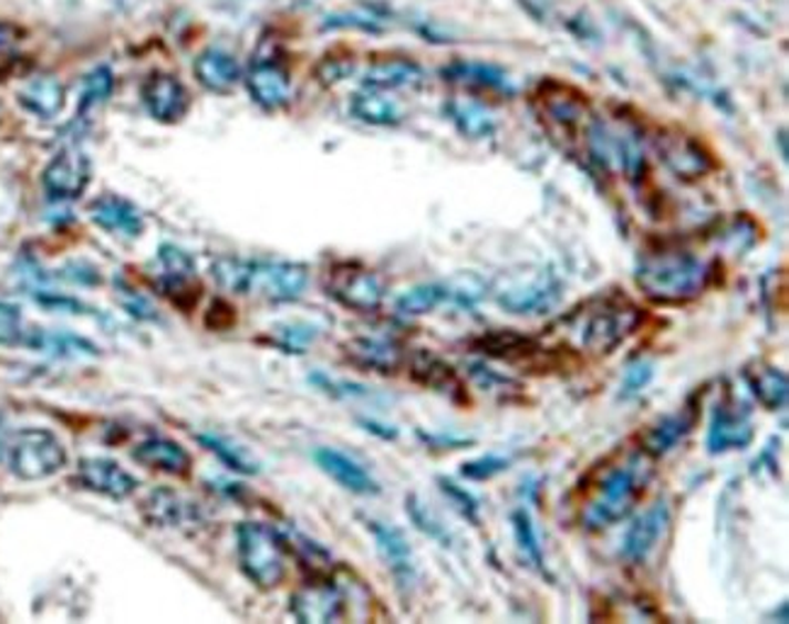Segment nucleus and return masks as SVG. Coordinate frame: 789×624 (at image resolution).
Here are the masks:
<instances>
[{
    "label": "nucleus",
    "instance_id": "nucleus-8",
    "mask_svg": "<svg viewBox=\"0 0 789 624\" xmlns=\"http://www.w3.org/2000/svg\"><path fill=\"white\" fill-rule=\"evenodd\" d=\"M561 299V282L554 272H525L500 287L496 302L516 316H540L552 311Z\"/></svg>",
    "mask_w": 789,
    "mask_h": 624
},
{
    "label": "nucleus",
    "instance_id": "nucleus-36",
    "mask_svg": "<svg viewBox=\"0 0 789 624\" xmlns=\"http://www.w3.org/2000/svg\"><path fill=\"white\" fill-rule=\"evenodd\" d=\"M447 299H453V287L449 284H440V282L416 284L396 299V314L408 319L433 314V311L440 304H445Z\"/></svg>",
    "mask_w": 789,
    "mask_h": 624
},
{
    "label": "nucleus",
    "instance_id": "nucleus-38",
    "mask_svg": "<svg viewBox=\"0 0 789 624\" xmlns=\"http://www.w3.org/2000/svg\"><path fill=\"white\" fill-rule=\"evenodd\" d=\"M325 30H362V32H384L390 28V12L380 6H360L353 10L329 15L323 22Z\"/></svg>",
    "mask_w": 789,
    "mask_h": 624
},
{
    "label": "nucleus",
    "instance_id": "nucleus-11",
    "mask_svg": "<svg viewBox=\"0 0 789 624\" xmlns=\"http://www.w3.org/2000/svg\"><path fill=\"white\" fill-rule=\"evenodd\" d=\"M756 438L754 420H750V410L734 402L731 396L721 398L714 406V414L707 428V453L709 455H726L736 453V449H746Z\"/></svg>",
    "mask_w": 789,
    "mask_h": 624
},
{
    "label": "nucleus",
    "instance_id": "nucleus-31",
    "mask_svg": "<svg viewBox=\"0 0 789 624\" xmlns=\"http://www.w3.org/2000/svg\"><path fill=\"white\" fill-rule=\"evenodd\" d=\"M362 83H365V89H372V91L418 89V85L425 83V71L408 59L380 61V64L370 66Z\"/></svg>",
    "mask_w": 789,
    "mask_h": 624
},
{
    "label": "nucleus",
    "instance_id": "nucleus-50",
    "mask_svg": "<svg viewBox=\"0 0 789 624\" xmlns=\"http://www.w3.org/2000/svg\"><path fill=\"white\" fill-rule=\"evenodd\" d=\"M12 42H15V30H12L10 24L0 22V52H3V49H8Z\"/></svg>",
    "mask_w": 789,
    "mask_h": 624
},
{
    "label": "nucleus",
    "instance_id": "nucleus-45",
    "mask_svg": "<svg viewBox=\"0 0 789 624\" xmlns=\"http://www.w3.org/2000/svg\"><path fill=\"white\" fill-rule=\"evenodd\" d=\"M654 379V365H651L648 360H636L627 367L622 377V386H620V396L624 402H630V398L642 394L646 386Z\"/></svg>",
    "mask_w": 789,
    "mask_h": 624
},
{
    "label": "nucleus",
    "instance_id": "nucleus-22",
    "mask_svg": "<svg viewBox=\"0 0 789 624\" xmlns=\"http://www.w3.org/2000/svg\"><path fill=\"white\" fill-rule=\"evenodd\" d=\"M697 418H699V406L687 402L681 410L658 418L654 426L646 428V433L642 435V449L651 459L668 455L671 449L678 447L687 435L693 433V428L697 426Z\"/></svg>",
    "mask_w": 789,
    "mask_h": 624
},
{
    "label": "nucleus",
    "instance_id": "nucleus-30",
    "mask_svg": "<svg viewBox=\"0 0 789 624\" xmlns=\"http://www.w3.org/2000/svg\"><path fill=\"white\" fill-rule=\"evenodd\" d=\"M471 347L476 353L496 357V360H508V362H518L525 357H532L542 351L540 345H537L534 339L525 333H518L512 329H498V331H488L484 335H479L471 343Z\"/></svg>",
    "mask_w": 789,
    "mask_h": 624
},
{
    "label": "nucleus",
    "instance_id": "nucleus-43",
    "mask_svg": "<svg viewBox=\"0 0 789 624\" xmlns=\"http://www.w3.org/2000/svg\"><path fill=\"white\" fill-rule=\"evenodd\" d=\"M437 483H440V491L445 493L447 501L455 506L457 513L461 518H467L474 528H479L481 526V506H479V501H476V496L469 493L467 489H461V486L455 483L453 479L440 477L437 479Z\"/></svg>",
    "mask_w": 789,
    "mask_h": 624
},
{
    "label": "nucleus",
    "instance_id": "nucleus-24",
    "mask_svg": "<svg viewBox=\"0 0 789 624\" xmlns=\"http://www.w3.org/2000/svg\"><path fill=\"white\" fill-rule=\"evenodd\" d=\"M91 219L97 223L100 229H105L110 233L127 236V239H136V236L144 233V215L136 209L134 202L124 199L120 195H100L93 199L91 207Z\"/></svg>",
    "mask_w": 789,
    "mask_h": 624
},
{
    "label": "nucleus",
    "instance_id": "nucleus-17",
    "mask_svg": "<svg viewBox=\"0 0 789 624\" xmlns=\"http://www.w3.org/2000/svg\"><path fill=\"white\" fill-rule=\"evenodd\" d=\"M76 481L81 483V489L112 498V501L129 498L136 491V486H139V481L127 469L107 457L81 459L76 467Z\"/></svg>",
    "mask_w": 789,
    "mask_h": 624
},
{
    "label": "nucleus",
    "instance_id": "nucleus-37",
    "mask_svg": "<svg viewBox=\"0 0 789 624\" xmlns=\"http://www.w3.org/2000/svg\"><path fill=\"white\" fill-rule=\"evenodd\" d=\"M22 345H30V347H34V351L52 353V355H61V357L100 355V351L91 341L81 339V335H71V333H49V331L24 333Z\"/></svg>",
    "mask_w": 789,
    "mask_h": 624
},
{
    "label": "nucleus",
    "instance_id": "nucleus-46",
    "mask_svg": "<svg viewBox=\"0 0 789 624\" xmlns=\"http://www.w3.org/2000/svg\"><path fill=\"white\" fill-rule=\"evenodd\" d=\"M24 333L20 306L0 302V345H22Z\"/></svg>",
    "mask_w": 789,
    "mask_h": 624
},
{
    "label": "nucleus",
    "instance_id": "nucleus-44",
    "mask_svg": "<svg viewBox=\"0 0 789 624\" xmlns=\"http://www.w3.org/2000/svg\"><path fill=\"white\" fill-rule=\"evenodd\" d=\"M508 467H510V459L500 457V455H484V457L465 461L459 471H461V477L469 481H491L498 477V474H503Z\"/></svg>",
    "mask_w": 789,
    "mask_h": 624
},
{
    "label": "nucleus",
    "instance_id": "nucleus-23",
    "mask_svg": "<svg viewBox=\"0 0 789 624\" xmlns=\"http://www.w3.org/2000/svg\"><path fill=\"white\" fill-rule=\"evenodd\" d=\"M316 465L329 474V477L343 486L345 491L357 493V496H377L382 489L377 479L372 477V474L360 465L357 459H353L350 455L341 453V449L335 447H319L314 453Z\"/></svg>",
    "mask_w": 789,
    "mask_h": 624
},
{
    "label": "nucleus",
    "instance_id": "nucleus-27",
    "mask_svg": "<svg viewBox=\"0 0 789 624\" xmlns=\"http://www.w3.org/2000/svg\"><path fill=\"white\" fill-rule=\"evenodd\" d=\"M750 394L766 410H782L789 398V379L785 370L770 365V362H754L744 372Z\"/></svg>",
    "mask_w": 789,
    "mask_h": 624
},
{
    "label": "nucleus",
    "instance_id": "nucleus-41",
    "mask_svg": "<svg viewBox=\"0 0 789 624\" xmlns=\"http://www.w3.org/2000/svg\"><path fill=\"white\" fill-rule=\"evenodd\" d=\"M197 440L199 445H205L211 455H217L221 465H227L229 469L238 471V474H258L260 467H258V461L250 457L243 447H238L236 443L227 440V438H221V435H197Z\"/></svg>",
    "mask_w": 789,
    "mask_h": 624
},
{
    "label": "nucleus",
    "instance_id": "nucleus-16",
    "mask_svg": "<svg viewBox=\"0 0 789 624\" xmlns=\"http://www.w3.org/2000/svg\"><path fill=\"white\" fill-rule=\"evenodd\" d=\"M658 154L673 176L685 183L705 178L714 168V160L705 152L703 144L683 132H663L658 136Z\"/></svg>",
    "mask_w": 789,
    "mask_h": 624
},
{
    "label": "nucleus",
    "instance_id": "nucleus-47",
    "mask_svg": "<svg viewBox=\"0 0 789 624\" xmlns=\"http://www.w3.org/2000/svg\"><path fill=\"white\" fill-rule=\"evenodd\" d=\"M314 339H316V331L311 326H284L280 331L278 345L284 347V351H290V353H302L304 347Z\"/></svg>",
    "mask_w": 789,
    "mask_h": 624
},
{
    "label": "nucleus",
    "instance_id": "nucleus-34",
    "mask_svg": "<svg viewBox=\"0 0 789 624\" xmlns=\"http://www.w3.org/2000/svg\"><path fill=\"white\" fill-rule=\"evenodd\" d=\"M20 105L40 119H54L66 103V91L54 76H42L30 81L18 95Z\"/></svg>",
    "mask_w": 789,
    "mask_h": 624
},
{
    "label": "nucleus",
    "instance_id": "nucleus-21",
    "mask_svg": "<svg viewBox=\"0 0 789 624\" xmlns=\"http://www.w3.org/2000/svg\"><path fill=\"white\" fill-rule=\"evenodd\" d=\"M144 105L146 112L160 124L180 122L190 110V95L180 79L170 73H156L144 85Z\"/></svg>",
    "mask_w": 789,
    "mask_h": 624
},
{
    "label": "nucleus",
    "instance_id": "nucleus-9",
    "mask_svg": "<svg viewBox=\"0 0 789 624\" xmlns=\"http://www.w3.org/2000/svg\"><path fill=\"white\" fill-rule=\"evenodd\" d=\"M534 110L547 127L561 136H573L583 127L585 117L591 115L585 95L557 81L540 83L534 93Z\"/></svg>",
    "mask_w": 789,
    "mask_h": 624
},
{
    "label": "nucleus",
    "instance_id": "nucleus-2",
    "mask_svg": "<svg viewBox=\"0 0 789 624\" xmlns=\"http://www.w3.org/2000/svg\"><path fill=\"white\" fill-rule=\"evenodd\" d=\"M561 323L573 331V343L579 345V351L605 357L642 329L644 311L624 294H600Z\"/></svg>",
    "mask_w": 789,
    "mask_h": 624
},
{
    "label": "nucleus",
    "instance_id": "nucleus-14",
    "mask_svg": "<svg viewBox=\"0 0 789 624\" xmlns=\"http://www.w3.org/2000/svg\"><path fill=\"white\" fill-rule=\"evenodd\" d=\"M91 158L79 152V148H66V152H61L49 160L42 176V185L49 197L66 202V199H79L87 190V185H91Z\"/></svg>",
    "mask_w": 789,
    "mask_h": 624
},
{
    "label": "nucleus",
    "instance_id": "nucleus-39",
    "mask_svg": "<svg viewBox=\"0 0 789 624\" xmlns=\"http://www.w3.org/2000/svg\"><path fill=\"white\" fill-rule=\"evenodd\" d=\"M406 513H408L413 526H416L425 537H430L433 542H437L440 547H453L455 544V537H453V532L447 530L443 518L437 516L435 510L428 503H425L418 493H408L406 496Z\"/></svg>",
    "mask_w": 789,
    "mask_h": 624
},
{
    "label": "nucleus",
    "instance_id": "nucleus-10",
    "mask_svg": "<svg viewBox=\"0 0 789 624\" xmlns=\"http://www.w3.org/2000/svg\"><path fill=\"white\" fill-rule=\"evenodd\" d=\"M329 297L338 304L357 311V314H374L384 304V284L377 274L357 268V266H341L333 268L325 282Z\"/></svg>",
    "mask_w": 789,
    "mask_h": 624
},
{
    "label": "nucleus",
    "instance_id": "nucleus-35",
    "mask_svg": "<svg viewBox=\"0 0 789 624\" xmlns=\"http://www.w3.org/2000/svg\"><path fill=\"white\" fill-rule=\"evenodd\" d=\"M350 112L360 122L372 124V127H394L404 119V112L394 103L392 97H386L384 91L365 89L350 100Z\"/></svg>",
    "mask_w": 789,
    "mask_h": 624
},
{
    "label": "nucleus",
    "instance_id": "nucleus-19",
    "mask_svg": "<svg viewBox=\"0 0 789 624\" xmlns=\"http://www.w3.org/2000/svg\"><path fill=\"white\" fill-rule=\"evenodd\" d=\"M343 357L362 372L396 374L406 362V353L392 339H374V335H357L341 345Z\"/></svg>",
    "mask_w": 789,
    "mask_h": 624
},
{
    "label": "nucleus",
    "instance_id": "nucleus-33",
    "mask_svg": "<svg viewBox=\"0 0 789 624\" xmlns=\"http://www.w3.org/2000/svg\"><path fill=\"white\" fill-rule=\"evenodd\" d=\"M447 117L469 139H488L496 132V117L474 97H453L445 105Z\"/></svg>",
    "mask_w": 789,
    "mask_h": 624
},
{
    "label": "nucleus",
    "instance_id": "nucleus-12",
    "mask_svg": "<svg viewBox=\"0 0 789 624\" xmlns=\"http://www.w3.org/2000/svg\"><path fill=\"white\" fill-rule=\"evenodd\" d=\"M290 610L297 622L325 624L345 615V593L331 579L316 576L292 593Z\"/></svg>",
    "mask_w": 789,
    "mask_h": 624
},
{
    "label": "nucleus",
    "instance_id": "nucleus-25",
    "mask_svg": "<svg viewBox=\"0 0 789 624\" xmlns=\"http://www.w3.org/2000/svg\"><path fill=\"white\" fill-rule=\"evenodd\" d=\"M195 79L209 93L227 95L241 81V64L227 49L211 46L195 59Z\"/></svg>",
    "mask_w": 789,
    "mask_h": 624
},
{
    "label": "nucleus",
    "instance_id": "nucleus-18",
    "mask_svg": "<svg viewBox=\"0 0 789 624\" xmlns=\"http://www.w3.org/2000/svg\"><path fill=\"white\" fill-rule=\"evenodd\" d=\"M158 284L160 290L170 294L175 304L193 306L187 294L199 299V284H197V266L190 253H185L178 246H160L158 248Z\"/></svg>",
    "mask_w": 789,
    "mask_h": 624
},
{
    "label": "nucleus",
    "instance_id": "nucleus-3",
    "mask_svg": "<svg viewBox=\"0 0 789 624\" xmlns=\"http://www.w3.org/2000/svg\"><path fill=\"white\" fill-rule=\"evenodd\" d=\"M636 287L648 302L661 306H681L707 290L712 268L703 258L687 251L646 253L634 272Z\"/></svg>",
    "mask_w": 789,
    "mask_h": 624
},
{
    "label": "nucleus",
    "instance_id": "nucleus-20",
    "mask_svg": "<svg viewBox=\"0 0 789 624\" xmlns=\"http://www.w3.org/2000/svg\"><path fill=\"white\" fill-rule=\"evenodd\" d=\"M246 85L253 103L262 110H282L292 100L290 73L272 59L253 61V66H250L246 76Z\"/></svg>",
    "mask_w": 789,
    "mask_h": 624
},
{
    "label": "nucleus",
    "instance_id": "nucleus-42",
    "mask_svg": "<svg viewBox=\"0 0 789 624\" xmlns=\"http://www.w3.org/2000/svg\"><path fill=\"white\" fill-rule=\"evenodd\" d=\"M112 91H115V73H112V69H107V66L93 69L83 81L81 103H79L81 115H85V112H93L100 105H105Z\"/></svg>",
    "mask_w": 789,
    "mask_h": 624
},
{
    "label": "nucleus",
    "instance_id": "nucleus-4",
    "mask_svg": "<svg viewBox=\"0 0 789 624\" xmlns=\"http://www.w3.org/2000/svg\"><path fill=\"white\" fill-rule=\"evenodd\" d=\"M651 477H654V467H651V457L644 449L608 467V471L598 481L591 503L581 513L583 528L598 532L617 526L642 501Z\"/></svg>",
    "mask_w": 789,
    "mask_h": 624
},
{
    "label": "nucleus",
    "instance_id": "nucleus-49",
    "mask_svg": "<svg viewBox=\"0 0 789 624\" xmlns=\"http://www.w3.org/2000/svg\"><path fill=\"white\" fill-rule=\"evenodd\" d=\"M124 306H127L129 314H134L136 319H156V309L136 292H124Z\"/></svg>",
    "mask_w": 789,
    "mask_h": 624
},
{
    "label": "nucleus",
    "instance_id": "nucleus-51",
    "mask_svg": "<svg viewBox=\"0 0 789 624\" xmlns=\"http://www.w3.org/2000/svg\"><path fill=\"white\" fill-rule=\"evenodd\" d=\"M365 426H367V430L382 435V438H386V440H390V438H396V430H384L386 426H380V423H374V420H365Z\"/></svg>",
    "mask_w": 789,
    "mask_h": 624
},
{
    "label": "nucleus",
    "instance_id": "nucleus-29",
    "mask_svg": "<svg viewBox=\"0 0 789 624\" xmlns=\"http://www.w3.org/2000/svg\"><path fill=\"white\" fill-rule=\"evenodd\" d=\"M134 459L148 469L173 474V477H183L193 465V457L187 455V449L168 438L144 440L139 447H134Z\"/></svg>",
    "mask_w": 789,
    "mask_h": 624
},
{
    "label": "nucleus",
    "instance_id": "nucleus-40",
    "mask_svg": "<svg viewBox=\"0 0 789 624\" xmlns=\"http://www.w3.org/2000/svg\"><path fill=\"white\" fill-rule=\"evenodd\" d=\"M510 522H512V534H516V544L520 549V554L525 557V561H528L534 571L547 573L540 534H537V528H534V522H532L528 510L518 508L516 513L510 516Z\"/></svg>",
    "mask_w": 789,
    "mask_h": 624
},
{
    "label": "nucleus",
    "instance_id": "nucleus-32",
    "mask_svg": "<svg viewBox=\"0 0 789 624\" xmlns=\"http://www.w3.org/2000/svg\"><path fill=\"white\" fill-rule=\"evenodd\" d=\"M408 367H411L413 382L428 386V389H433V392L453 394V392L461 389L457 370L449 365V362H445L440 355H435L430 351H418L411 357Z\"/></svg>",
    "mask_w": 789,
    "mask_h": 624
},
{
    "label": "nucleus",
    "instance_id": "nucleus-48",
    "mask_svg": "<svg viewBox=\"0 0 789 624\" xmlns=\"http://www.w3.org/2000/svg\"><path fill=\"white\" fill-rule=\"evenodd\" d=\"M353 69H355L353 61H347V59H325L319 64L316 76L321 83L333 85V83L345 81L350 73H353Z\"/></svg>",
    "mask_w": 789,
    "mask_h": 624
},
{
    "label": "nucleus",
    "instance_id": "nucleus-15",
    "mask_svg": "<svg viewBox=\"0 0 789 624\" xmlns=\"http://www.w3.org/2000/svg\"><path fill=\"white\" fill-rule=\"evenodd\" d=\"M671 526V506L668 501H658L644 510L624 532L620 557L632 566H642L656 552L663 534Z\"/></svg>",
    "mask_w": 789,
    "mask_h": 624
},
{
    "label": "nucleus",
    "instance_id": "nucleus-7",
    "mask_svg": "<svg viewBox=\"0 0 789 624\" xmlns=\"http://www.w3.org/2000/svg\"><path fill=\"white\" fill-rule=\"evenodd\" d=\"M10 471L22 481H42L66 467L69 455L54 433L44 428L20 430L10 445Z\"/></svg>",
    "mask_w": 789,
    "mask_h": 624
},
{
    "label": "nucleus",
    "instance_id": "nucleus-1",
    "mask_svg": "<svg viewBox=\"0 0 789 624\" xmlns=\"http://www.w3.org/2000/svg\"><path fill=\"white\" fill-rule=\"evenodd\" d=\"M211 274L221 290L270 304L297 302L309 284V268L292 260L219 258L211 266Z\"/></svg>",
    "mask_w": 789,
    "mask_h": 624
},
{
    "label": "nucleus",
    "instance_id": "nucleus-6",
    "mask_svg": "<svg viewBox=\"0 0 789 624\" xmlns=\"http://www.w3.org/2000/svg\"><path fill=\"white\" fill-rule=\"evenodd\" d=\"M588 156L605 173H622L624 178L636 180L646 168L644 146L630 127H615L603 119H591L585 127Z\"/></svg>",
    "mask_w": 789,
    "mask_h": 624
},
{
    "label": "nucleus",
    "instance_id": "nucleus-13",
    "mask_svg": "<svg viewBox=\"0 0 789 624\" xmlns=\"http://www.w3.org/2000/svg\"><path fill=\"white\" fill-rule=\"evenodd\" d=\"M367 530L374 537V544H377V552L384 559L386 569L394 576L398 591L411 593L418 583V566L416 559H413V549L406 540V534L398 528L390 526V522L367 518Z\"/></svg>",
    "mask_w": 789,
    "mask_h": 624
},
{
    "label": "nucleus",
    "instance_id": "nucleus-28",
    "mask_svg": "<svg viewBox=\"0 0 789 624\" xmlns=\"http://www.w3.org/2000/svg\"><path fill=\"white\" fill-rule=\"evenodd\" d=\"M443 76L445 81L455 85H467V89L506 93V95L516 93L506 71H500L498 66L491 64H479V61H455V64L443 69Z\"/></svg>",
    "mask_w": 789,
    "mask_h": 624
},
{
    "label": "nucleus",
    "instance_id": "nucleus-5",
    "mask_svg": "<svg viewBox=\"0 0 789 624\" xmlns=\"http://www.w3.org/2000/svg\"><path fill=\"white\" fill-rule=\"evenodd\" d=\"M238 564L260 591H274L287 576V540L266 522H241L236 530Z\"/></svg>",
    "mask_w": 789,
    "mask_h": 624
},
{
    "label": "nucleus",
    "instance_id": "nucleus-26",
    "mask_svg": "<svg viewBox=\"0 0 789 624\" xmlns=\"http://www.w3.org/2000/svg\"><path fill=\"white\" fill-rule=\"evenodd\" d=\"M142 513L154 528H185L197 520L195 503L185 501L173 489H156L144 498Z\"/></svg>",
    "mask_w": 789,
    "mask_h": 624
}]
</instances>
